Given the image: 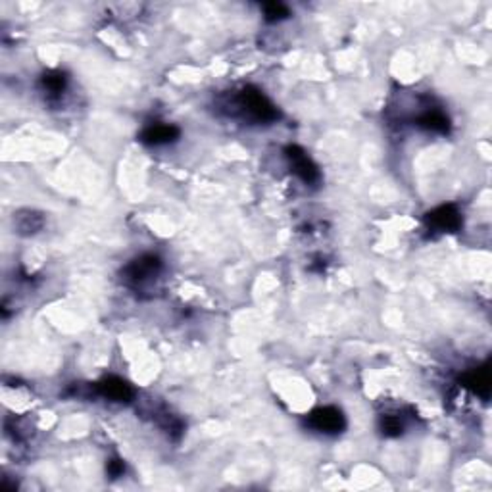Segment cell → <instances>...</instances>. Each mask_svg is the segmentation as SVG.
<instances>
[{
    "instance_id": "6da1fadb",
    "label": "cell",
    "mask_w": 492,
    "mask_h": 492,
    "mask_svg": "<svg viewBox=\"0 0 492 492\" xmlns=\"http://www.w3.org/2000/svg\"><path fill=\"white\" fill-rule=\"evenodd\" d=\"M237 106L246 118L252 119L256 123H270V121H275L279 118L277 108L260 91H256L252 87H248L238 94Z\"/></svg>"
},
{
    "instance_id": "7a4b0ae2",
    "label": "cell",
    "mask_w": 492,
    "mask_h": 492,
    "mask_svg": "<svg viewBox=\"0 0 492 492\" xmlns=\"http://www.w3.org/2000/svg\"><path fill=\"white\" fill-rule=\"evenodd\" d=\"M308 425L312 429H315V431H319V433L335 434L344 429L346 421H344V416H342V412H340L339 407L325 406L310 414Z\"/></svg>"
},
{
    "instance_id": "3957f363",
    "label": "cell",
    "mask_w": 492,
    "mask_h": 492,
    "mask_svg": "<svg viewBox=\"0 0 492 492\" xmlns=\"http://www.w3.org/2000/svg\"><path fill=\"white\" fill-rule=\"evenodd\" d=\"M287 158L290 160V168L295 171V175L298 179H302L306 185H312L319 179L317 166L308 158V154L300 146H289L287 148Z\"/></svg>"
},
{
    "instance_id": "277c9868",
    "label": "cell",
    "mask_w": 492,
    "mask_h": 492,
    "mask_svg": "<svg viewBox=\"0 0 492 492\" xmlns=\"http://www.w3.org/2000/svg\"><path fill=\"white\" fill-rule=\"evenodd\" d=\"M161 267V262L156 258V256H141L137 258L135 262H131L125 267V279L133 285H139V283H145L146 279H150L154 275H158Z\"/></svg>"
},
{
    "instance_id": "5b68a950",
    "label": "cell",
    "mask_w": 492,
    "mask_h": 492,
    "mask_svg": "<svg viewBox=\"0 0 492 492\" xmlns=\"http://www.w3.org/2000/svg\"><path fill=\"white\" fill-rule=\"evenodd\" d=\"M427 223L434 231L450 233V231H456L462 225V216L452 204H448V206H441L431 213H427Z\"/></svg>"
},
{
    "instance_id": "8992f818",
    "label": "cell",
    "mask_w": 492,
    "mask_h": 492,
    "mask_svg": "<svg viewBox=\"0 0 492 492\" xmlns=\"http://www.w3.org/2000/svg\"><path fill=\"white\" fill-rule=\"evenodd\" d=\"M96 389L100 392L104 398L112 400V402H129V400L135 396L133 387L128 381L119 379V377H106L102 379Z\"/></svg>"
},
{
    "instance_id": "52a82bcc",
    "label": "cell",
    "mask_w": 492,
    "mask_h": 492,
    "mask_svg": "<svg viewBox=\"0 0 492 492\" xmlns=\"http://www.w3.org/2000/svg\"><path fill=\"white\" fill-rule=\"evenodd\" d=\"M179 139V129L175 125H168V123H152L141 133V141L146 145L160 146L173 143Z\"/></svg>"
},
{
    "instance_id": "ba28073f",
    "label": "cell",
    "mask_w": 492,
    "mask_h": 492,
    "mask_svg": "<svg viewBox=\"0 0 492 492\" xmlns=\"http://www.w3.org/2000/svg\"><path fill=\"white\" fill-rule=\"evenodd\" d=\"M419 125L425 129H429V131L446 133L450 128V121L441 110H429V112H425L423 116L419 118Z\"/></svg>"
},
{
    "instance_id": "9c48e42d",
    "label": "cell",
    "mask_w": 492,
    "mask_h": 492,
    "mask_svg": "<svg viewBox=\"0 0 492 492\" xmlns=\"http://www.w3.org/2000/svg\"><path fill=\"white\" fill-rule=\"evenodd\" d=\"M66 76L60 73V71H51V73H44V77L41 79V85H43V91L51 98H58L60 94L66 91Z\"/></svg>"
},
{
    "instance_id": "30bf717a",
    "label": "cell",
    "mask_w": 492,
    "mask_h": 492,
    "mask_svg": "<svg viewBox=\"0 0 492 492\" xmlns=\"http://www.w3.org/2000/svg\"><path fill=\"white\" fill-rule=\"evenodd\" d=\"M467 387H471L475 392H483V394H489V375L486 371H481L477 369L473 374L467 377Z\"/></svg>"
},
{
    "instance_id": "8fae6325",
    "label": "cell",
    "mask_w": 492,
    "mask_h": 492,
    "mask_svg": "<svg viewBox=\"0 0 492 492\" xmlns=\"http://www.w3.org/2000/svg\"><path fill=\"white\" fill-rule=\"evenodd\" d=\"M263 14H265L267 21H281V19L289 17V8L281 2H270L263 6Z\"/></svg>"
},
{
    "instance_id": "7c38bea8",
    "label": "cell",
    "mask_w": 492,
    "mask_h": 492,
    "mask_svg": "<svg viewBox=\"0 0 492 492\" xmlns=\"http://www.w3.org/2000/svg\"><path fill=\"white\" fill-rule=\"evenodd\" d=\"M24 223H19V231L21 233H26V235H29V233H37V231L43 227V220L39 218V216H35V213H27V216H24Z\"/></svg>"
},
{
    "instance_id": "4fadbf2b",
    "label": "cell",
    "mask_w": 492,
    "mask_h": 492,
    "mask_svg": "<svg viewBox=\"0 0 492 492\" xmlns=\"http://www.w3.org/2000/svg\"><path fill=\"white\" fill-rule=\"evenodd\" d=\"M402 429H404V425H402V421H400L398 417H385L383 419V433L389 434V437H398L400 433H402Z\"/></svg>"
},
{
    "instance_id": "5bb4252c",
    "label": "cell",
    "mask_w": 492,
    "mask_h": 492,
    "mask_svg": "<svg viewBox=\"0 0 492 492\" xmlns=\"http://www.w3.org/2000/svg\"><path fill=\"white\" fill-rule=\"evenodd\" d=\"M123 471H125V466H123L121 459H110V462H108V473H110L112 477L123 475Z\"/></svg>"
}]
</instances>
